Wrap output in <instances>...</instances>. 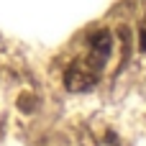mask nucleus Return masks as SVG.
<instances>
[{"label":"nucleus","instance_id":"nucleus-2","mask_svg":"<svg viewBox=\"0 0 146 146\" xmlns=\"http://www.w3.org/2000/svg\"><path fill=\"white\" fill-rule=\"evenodd\" d=\"M139 41H141V51L146 54V18H144V23H141V33H139Z\"/></svg>","mask_w":146,"mask_h":146},{"label":"nucleus","instance_id":"nucleus-1","mask_svg":"<svg viewBox=\"0 0 146 146\" xmlns=\"http://www.w3.org/2000/svg\"><path fill=\"white\" fill-rule=\"evenodd\" d=\"M110 51H113V36L110 31H95L90 38H87V49L82 54H77L72 59V64L67 67L64 72V87L69 92H85V90H92L100 77H103V69L110 59Z\"/></svg>","mask_w":146,"mask_h":146}]
</instances>
